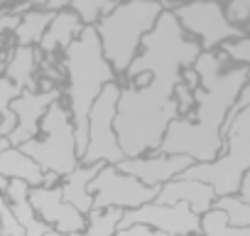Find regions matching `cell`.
I'll list each match as a JSON object with an SVG mask.
<instances>
[{"instance_id":"obj_20","label":"cell","mask_w":250,"mask_h":236,"mask_svg":"<svg viewBox=\"0 0 250 236\" xmlns=\"http://www.w3.org/2000/svg\"><path fill=\"white\" fill-rule=\"evenodd\" d=\"M216 207L233 212V214H235V216H233V224H240V226L245 229V221H248V204H245V202H240V199H238V202H233V199H230V202H228V199H221Z\"/></svg>"},{"instance_id":"obj_17","label":"cell","mask_w":250,"mask_h":236,"mask_svg":"<svg viewBox=\"0 0 250 236\" xmlns=\"http://www.w3.org/2000/svg\"><path fill=\"white\" fill-rule=\"evenodd\" d=\"M52 20V15L49 13H37V15H27L25 18V23L20 25V42H32V40H37L40 35H42V30L47 27V23Z\"/></svg>"},{"instance_id":"obj_2","label":"cell","mask_w":250,"mask_h":236,"mask_svg":"<svg viewBox=\"0 0 250 236\" xmlns=\"http://www.w3.org/2000/svg\"><path fill=\"white\" fill-rule=\"evenodd\" d=\"M155 86L120 91L115 103V131L118 148L123 155H140L150 148H157L165 138V131L174 118L177 103L167 96L174 91L179 79L152 76Z\"/></svg>"},{"instance_id":"obj_8","label":"cell","mask_w":250,"mask_h":236,"mask_svg":"<svg viewBox=\"0 0 250 236\" xmlns=\"http://www.w3.org/2000/svg\"><path fill=\"white\" fill-rule=\"evenodd\" d=\"M98 172L101 175L91 180V192L98 194L91 202V209L113 207V204L115 207H140V204L157 199L160 187H145L128 175H120L115 167H105Z\"/></svg>"},{"instance_id":"obj_3","label":"cell","mask_w":250,"mask_h":236,"mask_svg":"<svg viewBox=\"0 0 250 236\" xmlns=\"http://www.w3.org/2000/svg\"><path fill=\"white\" fill-rule=\"evenodd\" d=\"M69 54V69H71V101H74V116H76V138H79V153L83 155L86 148V128H88V111L101 94V89L110 81L113 71L108 62L103 59L98 35L93 25L83 27L79 40L66 47Z\"/></svg>"},{"instance_id":"obj_19","label":"cell","mask_w":250,"mask_h":236,"mask_svg":"<svg viewBox=\"0 0 250 236\" xmlns=\"http://www.w3.org/2000/svg\"><path fill=\"white\" fill-rule=\"evenodd\" d=\"M226 224V214H221V212H211L208 214V219H206V229H208V234H213V236H248V229H226L223 226Z\"/></svg>"},{"instance_id":"obj_10","label":"cell","mask_w":250,"mask_h":236,"mask_svg":"<svg viewBox=\"0 0 250 236\" xmlns=\"http://www.w3.org/2000/svg\"><path fill=\"white\" fill-rule=\"evenodd\" d=\"M191 165V158L187 155H157V158H147V160H120L118 163V172H125V175H133V177H140L143 182L147 185H160L165 182L167 177L172 175H182L187 167Z\"/></svg>"},{"instance_id":"obj_22","label":"cell","mask_w":250,"mask_h":236,"mask_svg":"<svg viewBox=\"0 0 250 236\" xmlns=\"http://www.w3.org/2000/svg\"><path fill=\"white\" fill-rule=\"evenodd\" d=\"M3 27H18V18L13 20V18H3V20H0V30H3Z\"/></svg>"},{"instance_id":"obj_16","label":"cell","mask_w":250,"mask_h":236,"mask_svg":"<svg viewBox=\"0 0 250 236\" xmlns=\"http://www.w3.org/2000/svg\"><path fill=\"white\" fill-rule=\"evenodd\" d=\"M115 8V3H101V0H96V3H74L71 5V10H74V15L79 18V20H83V23H98L103 15H108L110 10Z\"/></svg>"},{"instance_id":"obj_11","label":"cell","mask_w":250,"mask_h":236,"mask_svg":"<svg viewBox=\"0 0 250 236\" xmlns=\"http://www.w3.org/2000/svg\"><path fill=\"white\" fill-rule=\"evenodd\" d=\"M59 199H62V194H59V192H52V189H35V192L30 194V202L42 212V216H47L49 221H57V226H59L64 234L81 231V229H83L81 214H79L74 207L62 204Z\"/></svg>"},{"instance_id":"obj_7","label":"cell","mask_w":250,"mask_h":236,"mask_svg":"<svg viewBox=\"0 0 250 236\" xmlns=\"http://www.w3.org/2000/svg\"><path fill=\"white\" fill-rule=\"evenodd\" d=\"M44 131L52 133L47 143L25 141L20 145V153L25 158H35L42 167L57 172H74V131L62 106L54 103L49 108V113L44 116Z\"/></svg>"},{"instance_id":"obj_9","label":"cell","mask_w":250,"mask_h":236,"mask_svg":"<svg viewBox=\"0 0 250 236\" xmlns=\"http://www.w3.org/2000/svg\"><path fill=\"white\" fill-rule=\"evenodd\" d=\"M177 20L184 23L187 30H191L194 35H199L204 40V47H213L216 42H221L228 35H238V30L223 20L221 8L218 5H191V8H179L174 13Z\"/></svg>"},{"instance_id":"obj_5","label":"cell","mask_w":250,"mask_h":236,"mask_svg":"<svg viewBox=\"0 0 250 236\" xmlns=\"http://www.w3.org/2000/svg\"><path fill=\"white\" fill-rule=\"evenodd\" d=\"M228 136H230V150L216 160V163H199V165H189L182 175V180L189 182H208L211 192L216 194H228L238 187V182L245 175L248 167V108H243L238 113V118H230V123L226 126ZM206 185V187H208Z\"/></svg>"},{"instance_id":"obj_12","label":"cell","mask_w":250,"mask_h":236,"mask_svg":"<svg viewBox=\"0 0 250 236\" xmlns=\"http://www.w3.org/2000/svg\"><path fill=\"white\" fill-rule=\"evenodd\" d=\"M211 197H213L211 187H206L201 182H189V180H179L174 185L160 187V192H157V199L160 202H179V199H184L182 204H187L189 209L194 207L196 212L208 209Z\"/></svg>"},{"instance_id":"obj_1","label":"cell","mask_w":250,"mask_h":236,"mask_svg":"<svg viewBox=\"0 0 250 236\" xmlns=\"http://www.w3.org/2000/svg\"><path fill=\"white\" fill-rule=\"evenodd\" d=\"M221 67V57L218 54H204L196 57V69L204 79V94H201V106L196 111V123H187V121H172L165 141L160 143V148L169 155H187L191 160H201L208 163L223 143V121H226V111L228 106H233L235 96L243 91L245 86V67H240L238 71H228V74H218Z\"/></svg>"},{"instance_id":"obj_14","label":"cell","mask_w":250,"mask_h":236,"mask_svg":"<svg viewBox=\"0 0 250 236\" xmlns=\"http://www.w3.org/2000/svg\"><path fill=\"white\" fill-rule=\"evenodd\" d=\"M0 172H15L18 177H25L30 182L42 180V170L30 158H25L22 153H15V150H5L0 155Z\"/></svg>"},{"instance_id":"obj_18","label":"cell","mask_w":250,"mask_h":236,"mask_svg":"<svg viewBox=\"0 0 250 236\" xmlns=\"http://www.w3.org/2000/svg\"><path fill=\"white\" fill-rule=\"evenodd\" d=\"M120 219H123V212H120V209H110V212L103 214V216H93V226H96V229H91V231H86V234H81V236H110L113 226L120 224Z\"/></svg>"},{"instance_id":"obj_21","label":"cell","mask_w":250,"mask_h":236,"mask_svg":"<svg viewBox=\"0 0 250 236\" xmlns=\"http://www.w3.org/2000/svg\"><path fill=\"white\" fill-rule=\"evenodd\" d=\"M248 8H250L248 3H238V5H230V8H228V18H233V15L238 13V20H235V23H243V20H245V15H248Z\"/></svg>"},{"instance_id":"obj_13","label":"cell","mask_w":250,"mask_h":236,"mask_svg":"<svg viewBox=\"0 0 250 236\" xmlns=\"http://www.w3.org/2000/svg\"><path fill=\"white\" fill-rule=\"evenodd\" d=\"M98 172V165H88V167H83V170H74L71 172V177H69V185L64 187V192H62V199L64 202H74L76 204V212H91V199H88V194H86V182H91L93 180V175Z\"/></svg>"},{"instance_id":"obj_4","label":"cell","mask_w":250,"mask_h":236,"mask_svg":"<svg viewBox=\"0 0 250 236\" xmlns=\"http://www.w3.org/2000/svg\"><path fill=\"white\" fill-rule=\"evenodd\" d=\"M160 15H162V8L157 3L115 5L108 15L98 20V27H93L98 35L103 57H108L118 71H125L133 62L140 37H145L147 30H152Z\"/></svg>"},{"instance_id":"obj_15","label":"cell","mask_w":250,"mask_h":236,"mask_svg":"<svg viewBox=\"0 0 250 236\" xmlns=\"http://www.w3.org/2000/svg\"><path fill=\"white\" fill-rule=\"evenodd\" d=\"M76 30H79V18H76L74 13H64V15L54 18V25H52V30L44 35L42 47L49 52V49H54L57 45H66L69 37H71Z\"/></svg>"},{"instance_id":"obj_6","label":"cell","mask_w":250,"mask_h":236,"mask_svg":"<svg viewBox=\"0 0 250 236\" xmlns=\"http://www.w3.org/2000/svg\"><path fill=\"white\" fill-rule=\"evenodd\" d=\"M118 96H120V89L113 84H105L88 111L86 148L81 155L86 165H93L96 160H110L118 165L125 158L115 143V136H113V118H115Z\"/></svg>"}]
</instances>
